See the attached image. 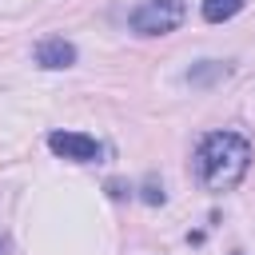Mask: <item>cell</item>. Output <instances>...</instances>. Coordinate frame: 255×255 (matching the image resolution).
<instances>
[{"label": "cell", "instance_id": "obj_1", "mask_svg": "<svg viewBox=\"0 0 255 255\" xmlns=\"http://www.w3.org/2000/svg\"><path fill=\"white\" fill-rule=\"evenodd\" d=\"M251 167V143L239 131H211L195 151V179L203 191H231Z\"/></svg>", "mask_w": 255, "mask_h": 255}, {"label": "cell", "instance_id": "obj_5", "mask_svg": "<svg viewBox=\"0 0 255 255\" xmlns=\"http://www.w3.org/2000/svg\"><path fill=\"white\" fill-rule=\"evenodd\" d=\"M239 8H243V0H203V20H207V24H223V20H231Z\"/></svg>", "mask_w": 255, "mask_h": 255}, {"label": "cell", "instance_id": "obj_7", "mask_svg": "<svg viewBox=\"0 0 255 255\" xmlns=\"http://www.w3.org/2000/svg\"><path fill=\"white\" fill-rule=\"evenodd\" d=\"M108 195H112V199H124V195H128V187H124L120 179H108Z\"/></svg>", "mask_w": 255, "mask_h": 255}, {"label": "cell", "instance_id": "obj_3", "mask_svg": "<svg viewBox=\"0 0 255 255\" xmlns=\"http://www.w3.org/2000/svg\"><path fill=\"white\" fill-rule=\"evenodd\" d=\"M48 147H52L56 155L72 159V163H92V159H100V143H96L92 135H84V131H52V135H48Z\"/></svg>", "mask_w": 255, "mask_h": 255}, {"label": "cell", "instance_id": "obj_2", "mask_svg": "<svg viewBox=\"0 0 255 255\" xmlns=\"http://www.w3.org/2000/svg\"><path fill=\"white\" fill-rule=\"evenodd\" d=\"M183 16H187V0H143L128 24L139 36H167L183 24Z\"/></svg>", "mask_w": 255, "mask_h": 255}, {"label": "cell", "instance_id": "obj_6", "mask_svg": "<svg viewBox=\"0 0 255 255\" xmlns=\"http://www.w3.org/2000/svg\"><path fill=\"white\" fill-rule=\"evenodd\" d=\"M143 203H151V207H155V203H163V183H159L155 175H147V179H143Z\"/></svg>", "mask_w": 255, "mask_h": 255}, {"label": "cell", "instance_id": "obj_4", "mask_svg": "<svg viewBox=\"0 0 255 255\" xmlns=\"http://www.w3.org/2000/svg\"><path fill=\"white\" fill-rule=\"evenodd\" d=\"M32 56H36L40 68H72L76 64V44L64 40V36H44Z\"/></svg>", "mask_w": 255, "mask_h": 255}]
</instances>
